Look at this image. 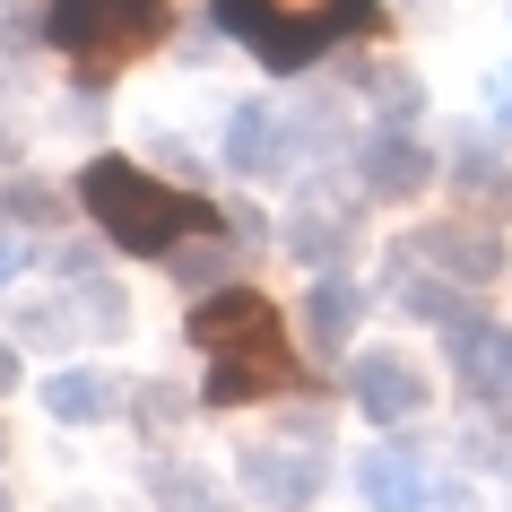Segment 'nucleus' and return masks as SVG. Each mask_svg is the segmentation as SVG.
Here are the masks:
<instances>
[{"instance_id":"a878e982","label":"nucleus","mask_w":512,"mask_h":512,"mask_svg":"<svg viewBox=\"0 0 512 512\" xmlns=\"http://www.w3.org/2000/svg\"><path fill=\"white\" fill-rule=\"evenodd\" d=\"M0 512H9V495H0Z\"/></svg>"},{"instance_id":"412c9836","label":"nucleus","mask_w":512,"mask_h":512,"mask_svg":"<svg viewBox=\"0 0 512 512\" xmlns=\"http://www.w3.org/2000/svg\"><path fill=\"white\" fill-rule=\"evenodd\" d=\"M9 278H18V243L0 235V287H9Z\"/></svg>"},{"instance_id":"4468645a","label":"nucleus","mask_w":512,"mask_h":512,"mask_svg":"<svg viewBox=\"0 0 512 512\" xmlns=\"http://www.w3.org/2000/svg\"><path fill=\"white\" fill-rule=\"evenodd\" d=\"M356 313H365V296H356V287H348L339 270H322V278H313V296H304V330H313V348H348Z\"/></svg>"},{"instance_id":"4be33fe9","label":"nucleus","mask_w":512,"mask_h":512,"mask_svg":"<svg viewBox=\"0 0 512 512\" xmlns=\"http://www.w3.org/2000/svg\"><path fill=\"white\" fill-rule=\"evenodd\" d=\"M495 122H512V70H504V87H495Z\"/></svg>"},{"instance_id":"b1692460","label":"nucleus","mask_w":512,"mask_h":512,"mask_svg":"<svg viewBox=\"0 0 512 512\" xmlns=\"http://www.w3.org/2000/svg\"><path fill=\"white\" fill-rule=\"evenodd\" d=\"M495 191H504V209H512V174H495Z\"/></svg>"},{"instance_id":"dca6fc26","label":"nucleus","mask_w":512,"mask_h":512,"mask_svg":"<svg viewBox=\"0 0 512 512\" xmlns=\"http://www.w3.org/2000/svg\"><path fill=\"white\" fill-rule=\"evenodd\" d=\"M148 495H157V512H226V495H217L200 469H183V460L148 469Z\"/></svg>"},{"instance_id":"423d86ee","label":"nucleus","mask_w":512,"mask_h":512,"mask_svg":"<svg viewBox=\"0 0 512 512\" xmlns=\"http://www.w3.org/2000/svg\"><path fill=\"white\" fill-rule=\"evenodd\" d=\"M356 191H304L296 200V217H287V252H296L304 270H313V261H322V270H339V261H348V243H356Z\"/></svg>"},{"instance_id":"aec40b11","label":"nucleus","mask_w":512,"mask_h":512,"mask_svg":"<svg viewBox=\"0 0 512 512\" xmlns=\"http://www.w3.org/2000/svg\"><path fill=\"white\" fill-rule=\"evenodd\" d=\"M139 417H148V426H165V417H174V408H183V391H174V382H148V391H139Z\"/></svg>"},{"instance_id":"f8f14e48","label":"nucleus","mask_w":512,"mask_h":512,"mask_svg":"<svg viewBox=\"0 0 512 512\" xmlns=\"http://www.w3.org/2000/svg\"><path fill=\"white\" fill-rule=\"evenodd\" d=\"M261 322H278L270 313V296H252V287H226V296H200L191 304V339H200V348H235V339H252V330Z\"/></svg>"},{"instance_id":"9d476101","label":"nucleus","mask_w":512,"mask_h":512,"mask_svg":"<svg viewBox=\"0 0 512 512\" xmlns=\"http://www.w3.org/2000/svg\"><path fill=\"white\" fill-rule=\"evenodd\" d=\"M426 183H434V157L408 131H374V139H365V191H382V200H417Z\"/></svg>"},{"instance_id":"ddd939ff","label":"nucleus","mask_w":512,"mask_h":512,"mask_svg":"<svg viewBox=\"0 0 512 512\" xmlns=\"http://www.w3.org/2000/svg\"><path fill=\"white\" fill-rule=\"evenodd\" d=\"M278 157H287V113H270V105H235L226 113V165H235V174H270Z\"/></svg>"},{"instance_id":"393cba45","label":"nucleus","mask_w":512,"mask_h":512,"mask_svg":"<svg viewBox=\"0 0 512 512\" xmlns=\"http://www.w3.org/2000/svg\"><path fill=\"white\" fill-rule=\"evenodd\" d=\"M400 9H426V0H400Z\"/></svg>"},{"instance_id":"f03ea898","label":"nucleus","mask_w":512,"mask_h":512,"mask_svg":"<svg viewBox=\"0 0 512 512\" xmlns=\"http://www.w3.org/2000/svg\"><path fill=\"white\" fill-rule=\"evenodd\" d=\"M365 18H374V0H217V27L243 35L270 70H296V61L348 44Z\"/></svg>"},{"instance_id":"0eeeda50","label":"nucleus","mask_w":512,"mask_h":512,"mask_svg":"<svg viewBox=\"0 0 512 512\" xmlns=\"http://www.w3.org/2000/svg\"><path fill=\"white\" fill-rule=\"evenodd\" d=\"M400 261H434V270L452 278V287H486V278L504 270V243L486 235V226H417V235L400 243Z\"/></svg>"},{"instance_id":"5701e85b","label":"nucleus","mask_w":512,"mask_h":512,"mask_svg":"<svg viewBox=\"0 0 512 512\" xmlns=\"http://www.w3.org/2000/svg\"><path fill=\"white\" fill-rule=\"evenodd\" d=\"M9 382H18V348H0V391H9Z\"/></svg>"},{"instance_id":"7ed1b4c3","label":"nucleus","mask_w":512,"mask_h":512,"mask_svg":"<svg viewBox=\"0 0 512 512\" xmlns=\"http://www.w3.org/2000/svg\"><path fill=\"white\" fill-rule=\"evenodd\" d=\"M165 27H174L165 0H53V9H44L53 53H70L79 70H122V61L157 53Z\"/></svg>"},{"instance_id":"39448f33","label":"nucleus","mask_w":512,"mask_h":512,"mask_svg":"<svg viewBox=\"0 0 512 512\" xmlns=\"http://www.w3.org/2000/svg\"><path fill=\"white\" fill-rule=\"evenodd\" d=\"M287 382H296V356H287L278 322H261L252 339L209 356V408H243V400H261V391H287Z\"/></svg>"},{"instance_id":"a211bd4d","label":"nucleus","mask_w":512,"mask_h":512,"mask_svg":"<svg viewBox=\"0 0 512 512\" xmlns=\"http://www.w3.org/2000/svg\"><path fill=\"white\" fill-rule=\"evenodd\" d=\"M18 330H27L35 348H61V339H79V330H70V304H35V313H27Z\"/></svg>"},{"instance_id":"1a4fd4ad","label":"nucleus","mask_w":512,"mask_h":512,"mask_svg":"<svg viewBox=\"0 0 512 512\" xmlns=\"http://www.w3.org/2000/svg\"><path fill=\"white\" fill-rule=\"evenodd\" d=\"M452 365H460V382H469L478 400L512 408V330H495V322H469V330L452 339Z\"/></svg>"},{"instance_id":"9b49d317","label":"nucleus","mask_w":512,"mask_h":512,"mask_svg":"<svg viewBox=\"0 0 512 512\" xmlns=\"http://www.w3.org/2000/svg\"><path fill=\"white\" fill-rule=\"evenodd\" d=\"M356 495H365L374 512H417V504H426V460L374 443V452L356 460Z\"/></svg>"},{"instance_id":"f3484780","label":"nucleus","mask_w":512,"mask_h":512,"mask_svg":"<svg viewBox=\"0 0 512 512\" xmlns=\"http://www.w3.org/2000/svg\"><path fill=\"white\" fill-rule=\"evenodd\" d=\"M400 304H408V313H426V322H452V330H469V322H460L452 278H443V287H434V278H400Z\"/></svg>"},{"instance_id":"2eb2a0df","label":"nucleus","mask_w":512,"mask_h":512,"mask_svg":"<svg viewBox=\"0 0 512 512\" xmlns=\"http://www.w3.org/2000/svg\"><path fill=\"white\" fill-rule=\"evenodd\" d=\"M35 400L53 408L61 426H96V417H113V408H122V391H113V374H53Z\"/></svg>"},{"instance_id":"f257e3e1","label":"nucleus","mask_w":512,"mask_h":512,"mask_svg":"<svg viewBox=\"0 0 512 512\" xmlns=\"http://www.w3.org/2000/svg\"><path fill=\"white\" fill-rule=\"evenodd\" d=\"M79 200H87V217H96L122 252H174V235L217 226L209 200H191V191L157 183V174H139V165H122V157H96V165H87V174H79Z\"/></svg>"},{"instance_id":"6e6552de","label":"nucleus","mask_w":512,"mask_h":512,"mask_svg":"<svg viewBox=\"0 0 512 512\" xmlns=\"http://www.w3.org/2000/svg\"><path fill=\"white\" fill-rule=\"evenodd\" d=\"M348 400L365 408V417H374V426H408V417H417V408H426V374H417V365H408V356H356L348 365Z\"/></svg>"},{"instance_id":"20e7f679","label":"nucleus","mask_w":512,"mask_h":512,"mask_svg":"<svg viewBox=\"0 0 512 512\" xmlns=\"http://www.w3.org/2000/svg\"><path fill=\"white\" fill-rule=\"evenodd\" d=\"M243 495H261L278 512H304L322 495V426H296V434H261V443H243Z\"/></svg>"},{"instance_id":"6ab92c4d","label":"nucleus","mask_w":512,"mask_h":512,"mask_svg":"<svg viewBox=\"0 0 512 512\" xmlns=\"http://www.w3.org/2000/svg\"><path fill=\"white\" fill-rule=\"evenodd\" d=\"M217 270H226V252H209V243H200V252H183V261H174V278H183V287H209Z\"/></svg>"}]
</instances>
